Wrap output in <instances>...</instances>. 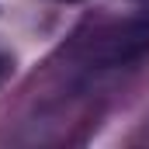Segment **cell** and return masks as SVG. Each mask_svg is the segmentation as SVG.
<instances>
[{
  "instance_id": "7a4b0ae2",
  "label": "cell",
  "mask_w": 149,
  "mask_h": 149,
  "mask_svg": "<svg viewBox=\"0 0 149 149\" xmlns=\"http://www.w3.org/2000/svg\"><path fill=\"white\" fill-rule=\"evenodd\" d=\"M59 3H76V0H59Z\"/></svg>"
},
{
  "instance_id": "6da1fadb",
  "label": "cell",
  "mask_w": 149,
  "mask_h": 149,
  "mask_svg": "<svg viewBox=\"0 0 149 149\" xmlns=\"http://www.w3.org/2000/svg\"><path fill=\"white\" fill-rule=\"evenodd\" d=\"M10 70H14V63H10L7 56H0V83H3L7 76H10Z\"/></svg>"
}]
</instances>
